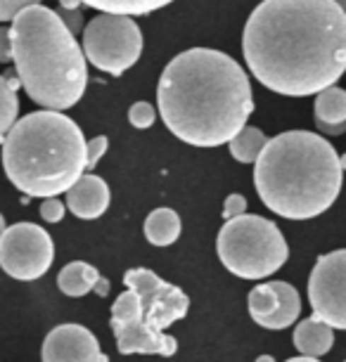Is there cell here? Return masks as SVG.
Listing matches in <instances>:
<instances>
[{
	"label": "cell",
	"mask_w": 346,
	"mask_h": 362,
	"mask_svg": "<svg viewBox=\"0 0 346 362\" xmlns=\"http://www.w3.org/2000/svg\"><path fill=\"white\" fill-rule=\"evenodd\" d=\"M266 140L268 138L263 135V131L244 124L226 145L230 147V154H233L240 163H254L256 156H259V152L263 149V145H266Z\"/></svg>",
	"instance_id": "cell-19"
},
{
	"label": "cell",
	"mask_w": 346,
	"mask_h": 362,
	"mask_svg": "<svg viewBox=\"0 0 346 362\" xmlns=\"http://www.w3.org/2000/svg\"><path fill=\"white\" fill-rule=\"evenodd\" d=\"M112 332L121 355H171L178 351V341L171 334L152 332L142 320V305L133 289L124 291L112 305Z\"/></svg>",
	"instance_id": "cell-9"
},
{
	"label": "cell",
	"mask_w": 346,
	"mask_h": 362,
	"mask_svg": "<svg viewBox=\"0 0 346 362\" xmlns=\"http://www.w3.org/2000/svg\"><path fill=\"white\" fill-rule=\"evenodd\" d=\"M145 237L154 247H171L180 237V218L173 209H154L145 221Z\"/></svg>",
	"instance_id": "cell-18"
},
{
	"label": "cell",
	"mask_w": 346,
	"mask_h": 362,
	"mask_svg": "<svg viewBox=\"0 0 346 362\" xmlns=\"http://www.w3.org/2000/svg\"><path fill=\"white\" fill-rule=\"evenodd\" d=\"M316 126L328 135H342L346 128V93L337 86H328L316 93Z\"/></svg>",
	"instance_id": "cell-15"
},
{
	"label": "cell",
	"mask_w": 346,
	"mask_h": 362,
	"mask_svg": "<svg viewBox=\"0 0 346 362\" xmlns=\"http://www.w3.org/2000/svg\"><path fill=\"white\" fill-rule=\"evenodd\" d=\"M332 344H335V334L328 322L318 317L301 320L294 329V348L311 358H323L325 353H330Z\"/></svg>",
	"instance_id": "cell-16"
},
{
	"label": "cell",
	"mask_w": 346,
	"mask_h": 362,
	"mask_svg": "<svg viewBox=\"0 0 346 362\" xmlns=\"http://www.w3.org/2000/svg\"><path fill=\"white\" fill-rule=\"evenodd\" d=\"M3 230H5V218L0 216V232H3Z\"/></svg>",
	"instance_id": "cell-31"
},
{
	"label": "cell",
	"mask_w": 346,
	"mask_h": 362,
	"mask_svg": "<svg viewBox=\"0 0 346 362\" xmlns=\"http://www.w3.org/2000/svg\"><path fill=\"white\" fill-rule=\"evenodd\" d=\"M110 206V187L103 177L98 175H83L67 187V209L81 221H93L100 218Z\"/></svg>",
	"instance_id": "cell-14"
},
{
	"label": "cell",
	"mask_w": 346,
	"mask_h": 362,
	"mask_svg": "<svg viewBox=\"0 0 346 362\" xmlns=\"http://www.w3.org/2000/svg\"><path fill=\"white\" fill-rule=\"evenodd\" d=\"M57 15H59V19H62V22L67 24V29H69L71 33H76V31L83 29V17H81V10L79 8H74V10L59 8Z\"/></svg>",
	"instance_id": "cell-26"
},
{
	"label": "cell",
	"mask_w": 346,
	"mask_h": 362,
	"mask_svg": "<svg viewBox=\"0 0 346 362\" xmlns=\"http://www.w3.org/2000/svg\"><path fill=\"white\" fill-rule=\"evenodd\" d=\"M157 102L168 131L195 147L226 145L254 112L249 76L212 47L175 54L159 78Z\"/></svg>",
	"instance_id": "cell-2"
},
{
	"label": "cell",
	"mask_w": 346,
	"mask_h": 362,
	"mask_svg": "<svg viewBox=\"0 0 346 362\" xmlns=\"http://www.w3.org/2000/svg\"><path fill=\"white\" fill-rule=\"evenodd\" d=\"M19 86L43 109L74 107L88 86L86 54L55 10L40 3L19 10L10 26Z\"/></svg>",
	"instance_id": "cell-4"
},
{
	"label": "cell",
	"mask_w": 346,
	"mask_h": 362,
	"mask_svg": "<svg viewBox=\"0 0 346 362\" xmlns=\"http://www.w3.org/2000/svg\"><path fill=\"white\" fill-rule=\"evenodd\" d=\"M88 8L98 12H117V15H150L166 5H171L173 0H81Z\"/></svg>",
	"instance_id": "cell-20"
},
{
	"label": "cell",
	"mask_w": 346,
	"mask_h": 362,
	"mask_svg": "<svg viewBox=\"0 0 346 362\" xmlns=\"http://www.w3.org/2000/svg\"><path fill=\"white\" fill-rule=\"evenodd\" d=\"M100 272L98 268H93L91 263L83 261H71L69 265H64L57 275V286L64 296H86L88 291H93V284L98 282Z\"/></svg>",
	"instance_id": "cell-17"
},
{
	"label": "cell",
	"mask_w": 346,
	"mask_h": 362,
	"mask_svg": "<svg viewBox=\"0 0 346 362\" xmlns=\"http://www.w3.org/2000/svg\"><path fill=\"white\" fill-rule=\"evenodd\" d=\"M40 358L45 362H107L98 339L81 325H59L43 341Z\"/></svg>",
	"instance_id": "cell-13"
},
{
	"label": "cell",
	"mask_w": 346,
	"mask_h": 362,
	"mask_svg": "<svg viewBox=\"0 0 346 362\" xmlns=\"http://www.w3.org/2000/svg\"><path fill=\"white\" fill-rule=\"evenodd\" d=\"M55 261L50 235L33 223H15L0 232V268L10 277L31 282L43 277Z\"/></svg>",
	"instance_id": "cell-8"
},
{
	"label": "cell",
	"mask_w": 346,
	"mask_h": 362,
	"mask_svg": "<svg viewBox=\"0 0 346 362\" xmlns=\"http://www.w3.org/2000/svg\"><path fill=\"white\" fill-rule=\"evenodd\" d=\"M247 211V199L242 194H230L226 197V206H223V218H233Z\"/></svg>",
	"instance_id": "cell-27"
},
{
	"label": "cell",
	"mask_w": 346,
	"mask_h": 362,
	"mask_svg": "<svg viewBox=\"0 0 346 362\" xmlns=\"http://www.w3.org/2000/svg\"><path fill=\"white\" fill-rule=\"evenodd\" d=\"M154 119H157V109H154L150 102H135V105L128 109V121H131L133 128H138V131H145V128H150L154 124Z\"/></svg>",
	"instance_id": "cell-22"
},
{
	"label": "cell",
	"mask_w": 346,
	"mask_h": 362,
	"mask_svg": "<svg viewBox=\"0 0 346 362\" xmlns=\"http://www.w3.org/2000/svg\"><path fill=\"white\" fill-rule=\"evenodd\" d=\"M107 147H110V142H107L105 135H100V138H93L91 142H86V168H95L100 163V159L105 156Z\"/></svg>",
	"instance_id": "cell-23"
},
{
	"label": "cell",
	"mask_w": 346,
	"mask_h": 362,
	"mask_svg": "<svg viewBox=\"0 0 346 362\" xmlns=\"http://www.w3.org/2000/svg\"><path fill=\"white\" fill-rule=\"evenodd\" d=\"M83 54L93 66L121 76L142 54V33L131 15L100 12L83 29Z\"/></svg>",
	"instance_id": "cell-7"
},
{
	"label": "cell",
	"mask_w": 346,
	"mask_h": 362,
	"mask_svg": "<svg viewBox=\"0 0 346 362\" xmlns=\"http://www.w3.org/2000/svg\"><path fill=\"white\" fill-rule=\"evenodd\" d=\"M40 218L45 223H59L64 218V204L57 199V197H47L40 204Z\"/></svg>",
	"instance_id": "cell-24"
},
{
	"label": "cell",
	"mask_w": 346,
	"mask_h": 362,
	"mask_svg": "<svg viewBox=\"0 0 346 362\" xmlns=\"http://www.w3.org/2000/svg\"><path fill=\"white\" fill-rule=\"evenodd\" d=\"M36 3H40V0H0V22H8L19 10L29 8V5H36Z\"/></svg>",
	"instance_id": "cell-25"
},
{
	"label": "cell",
	"mask_w": 346,
	"mask_h": 362,
	"mask_svg": "<svg viewBox=\"0 0 346 362\" xmlns=\"http://www.w3.org/2000/svg\"><path fill=\"white\" fill-rule=\"evenodd\" d=\"M249 315L259 327L270 332L287 329L299 320L301 298L299 291L287 282L259 284L249 291Z\"/></svg>",
	"instance_id": "cell-12"
},
{
	"label": "cell",
	"mask_w": 346,
	"mask_h": 362,
	"mask_svg": "<svg viewBox=\"0 0 346 362\" xmlns=\"http://www.w3.org/2000/svg\"><path fill=\"white\" fill-rule=\"evenodd\" d=\"M124 284L138 293L142 320L152 332H164L188 315L190 298L178 286L164 282L147 268H133L124 275Z\"/></svg>",
	"instance_id": "cell-11"
},
{
	"label": "cell",
	"mask_w": 346,
	"mask_h": 362,
	"mask_svg": "<svg viewBox=\"0 0 346 362\" xmlns=\"http://www.w3.org/2000/svg\"><path fill=\"white\" fill-rule=\"evenodd\" d=\"M244 62L277 95L306 98L346 66V12L335 0H263L242 33Z\"/></svg>",
	"instance_id": "cell-1"
},
{
	"label": "cell",
	"mask_w": 346,
	"mask_h": 362,
	"mask_svg": "<svg viewBox=\"0 0 346 362\" xmlns=\"http://www.w3.org/2000/svg\"><path fill=\"white\" fill-rule=\"evenodd\" d=\"M219 258L233 275L242 279H263L287 261V242L280 228L263 216H233L216 239Z\"/></svg>",
	"instance_id": "cell-6"
},
{
	"label": "cell",
	"mask_w": 346,
	"mask_h": 362,
	"mask_svg": "<svg viewBox=\"0 0 346 362\" xmlns=\"http://www.w3.org/2000/svg\"><path fill=\"white\" fill-rule=\"evenodd\" d=\"M93 291L98 293V296H107V293H110V279H105L103 275H100L98 282L93 284Z\"/></svg>",
	"instance_id": "cell-29"
},
{
	"label": "cell",
	"mask_w": 346,
	"mask_h": 362,
	"mask_svg": "<svg viewBox=\"0 0 346 362\" xmlns=\"http://www.w3.org/2000/svg\"><path fill=\"white\" fill-rule=\"evenodd\" d=\"M308 300L313 317L332 329H346V251L323 254L308 277Z\"/></svg>",
	"instance_id": "cell-10"
},
{
	"label": "cell",
	"mask_w": 346,
	"mask_h": 362,
	"mask_svg": "<svg viewBox=\"0 0 346 362\" xmlns=\"http://www.w3.org/2000/svg\"><path fill=\"white\" fill-rule=\"evenodd\" d=\"M5 175L26 197H57L86 170V140L69 116L55 109L26 114L3 138Z\"/></svg>",
	"instance_id": "cell-5"
},
{
	"label": "cell",
	"mask_w": 346,
	"mask_h": 362,
	"mask_svg": "<svg viewBox=\"0 0 346 362\" xmlns=\"http://www.w3.org/2000/svg\"><path fill=\"white\" fill-rule=\"evenodd\" d=\"M81 0H59V8H69V10H74V8H81Z\"/></svg>",
	"instance_id": "cell-30"
},
{
	"label": "cell",
	"mask_w": 346,
	"mask_h": 362,
	"mask_svg": "<svg viewBox=\"0 0 346 362\" xmlns=\"http://www.w3.org/2000/svg\"><path fill=\"white\" fill-rule=\"evenodd\" d=\"M254 163L261 202L289 221L325 214L342 189L344 159L330 140L311 131H287L266 140Z\"/></svg>",
	"instance_id": "cell-3"
},
{
	"label": "cell",
	"mask_w": 346,
	"mask_h": 362,
	"mask_svg": "<svg viewBox=\"0 0 346 362\" xmlns=\"http://www.w3.org/2000/svg\"><path fill=\"white\" fill-rule=\"evenodd\" d=\"M0 62H12V47H10V29L0 26Z\"/></svg>",
	"instance_id": "cell-28"
},
{
	"label": "cell",
	"mask_w": 346,
	"mask_h": 362,
	"mask_svg": "<svg viewBox=\"0 0 346 362\" xmlns=\"http://www.w3.org/2000/svg\"><path fill=\"white\" fill-rule=\"evenodd\" d=\"M337 5H342V8H346V0H335Z\"/></svg>",
	"instance_id": "cell-32"
},
{
	"label": "cell",
	"mask_w": 346,
	"mask_h": 362,
	"mask_svg": "<svg viewBox=\"0 0 346 362\" xmlns=\"http://www.w3.org/2000/svg\"><path fill=\"white\" fill-rule=\"evenodd\" d=\"M17 114H19L17 88L5 76H0V142H3L5 133L10 131V126L17 121Z\"/></svg>",
	"instance_id": "cell-21"
}]
</instances>
